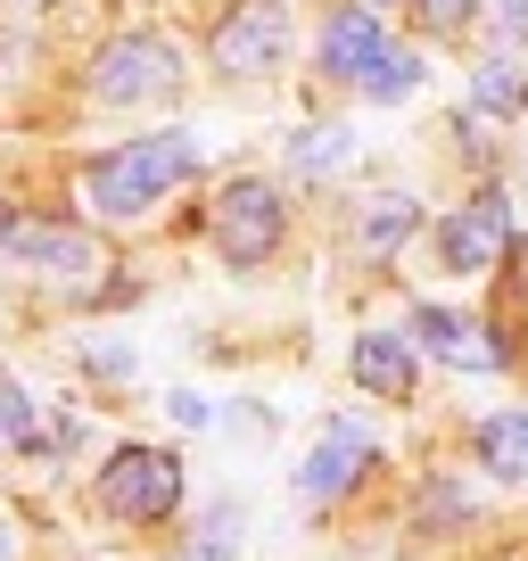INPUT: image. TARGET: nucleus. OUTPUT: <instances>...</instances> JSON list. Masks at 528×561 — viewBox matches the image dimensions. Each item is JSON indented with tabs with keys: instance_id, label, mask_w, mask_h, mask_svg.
Here are the masks:
<instances>
[{
	"instance_id": "nucleus-1",
	"label": "nucleus",
	"mask_w": 528,
	"mask_h": 561,
	"mask_svg": "<svg viewBox=\"0 0 528 561\" xmlns=\"http://www.w3.org/2000/svg\"><path fill=\"white\" fill-rule=\"evenodd\" d=\"M198 174V140L191 133H149V140H124V149H107V158H91L83 191L100 215H149L165 191H182V182Z\"/></svg>"
},
{
	"instance_id": "nucleus-2",
	"label": "nucleus",
	"mask_w": 528,
	"mask_h": 561,
	"mask_svg": "<svg viewBox=\"0 0 528 561\" xmlns=\"http://www.w3.org/2000/svg\"><path fill=\"white\" fill-rule=\"evenodd\" d=\"M100 504L116 512V520H133V528L174 520V504H182V462L165 455V446H116V455H107V471H100Z\"/></svg>"
},
{
	"instance_id": "nucleus-3",
	"label": "nucleus",
	"mask_w": 528,
	"mask_h": 561,
	"mask_svg": "<svg viewBox=\"0 0 528 561\" xmlns=\"http://www.w3.org/2000/svg\"><path fill=\"white\" fill-rule=\"evenodd\" d=\"M174 83H182V58H174V42H158V34H116L91 58V91H100L107 107L174 100Z\"/></svg>"
},
{
	"instance_id": "nucleus-4",
	"label": "nucleus",
	"mask_w": 528,
	"mask_h": 561,
	"mask_svg": "<svg viewBox=\"0 0 528 561\" xmlns=\"http://www.w3.org/2000/svg\"><path fill=\"white\" fill-rule=\"evenodd\" d=\"M207 231H215V248H223V264L256 273V264L282 248L289 207H282V191H273V182H223V198H215Z\"/></svg>"
},
{
	"instance_id": "nucleus-5",
	"label": "nucleus",
	"mask_w": 528,
	"mask_h": 561,
	"mask_svg": "<svg viewBox=\"0 0 528 561\" xmlns=\"http://www.w3.org/2000/svg\"><path fill=\"white\" fill-rule=\"evenodd\" d=\"M215 67L223 75H273L282 67V50H289V25H282V9L273 0H248V9H231L223 25H215Z\"/></svg>"
},
{
	"instance_id": "nucleus-6",
	"label": "nucleus",
	"mask_w": 528,
	"mask_h": 561,
	"mask_svg": "<svg viewBox=\"0 0 528 561\" xmlns=\"http://www.w3.org/2000/svg\"><path fill=\"white\" fill-rule=\"evenodd\" d=\"M438 248H446L455 273H487L495 256H512V207H504V191H479L471 207H455V215H446V231H438Z\"/></svg>"
},
{
	"instance_id": "nucleus-7",
	"label": "nucleus",
	"mask_w": 528,
	"mask_h": 561,
	"mask_svg": "<svg viewBox=\"0 0 528 561\" xmlns=\"http://www.w3.org/2000/svg\"><path fill=\"white\" fill-rule=\"evenodd\" d=\"M371 455H380V446H371L364 421H331V430H322V446L306 455V471H298V495H306V504H338V495L371 471Z\"/></svg>"
},
{
	"instance_id": "nucleus-8",
	"label": "nucleus",
	"mask_w": 528,
	"mask_h": 561,
	"mask_svg": "<svg viewBox=\"0 0 528 561\" xmlns=\"http://www.w3.org/2000/svg\"><path fill=\"white\" fill-rule=\"evenodd\" d=\"M413 339L455 371H504L512 364V347L487 331V322H462V314H446V306H422V314H413Z\"/></svg>"
},
{
	"instance_id": "nucleus-9",
	"label": "nucleus",
	"mask_w": 528,
	"mask_h": 561,
	"mask_svg": "<svg viewBox=\"0 0 528 561\" xmlns=\"http://www.w3.org/2000/svg\"><path fill=\"white\" fill-rule=\"evenodd\" d=\"M388 34H380V9H338L331 25H322V75H347V83H364L371 67H380Z\"/></svg>"
},
{
	"instance_id": "nucleus-10",
	"label": "nucleus",
	"mask_w": 528,
	"mask_h": 561,
	"mask_svg": "<svg viewBox=\"0 0 528 561\" xmlns=\"http://www.w3.org/2000/svg\"><path fill=\"white\" fill-rule=\"evenodd\" d=\"M355 380H364L371 397L405 404L413 397V347L397 331H364V339H355Z\"/></svg>"
},
{
	"instance_id": "nucleus-11",
	"label": "nucleus",
	"mask_w": 528,
	"mask_h": 561,
	"mask_svg": "<svg viewBox=\"0 0 528 561\" xmlns=\"http://www.w3.org/2000/svg\"><path fill=\"white\" fill-rule=\"evenodd\" d=\"M9 248H18L25 264H42V273H91V240L74 224H18Z\"/></svg>"
},
{
	"instance_id": "nucleus-12",
	"label": "nucleus",
	"mask_w": 528,
	"mask_h": 561,
	"mask_svg": "<svg viewBox=\"0 0 528 561\" xmlns=\"http://www.w3.org/2000/svg\"><path fill=\"white\" fill-rule=\"evenodd\" d=\"M413 224H422V207H413L405 191H380L364 207V224H355V240H364V256H397V248L413 240Z\"/></svg>"
},
{
	"instance_id": "nucleus-13",
	"label": "nucleus",
	"mask_w": 528,
	"mask_h": 561,
	"mask_svg": "<svg viewBox=\"0 0 528 561\" xmlns=\"http://www.w3.org/2000/svg\"><path fill=\"white\" fill-rule=\"evenodd\" d=\"M479 471H495V479H528V413H495V421H479Z\"/></svg>"
},
{
	"instance_id": "nucleus-14",
	"label": "nucleus",
	"mask_w": 528,
	"mask_h": 561,
	"mask_svg": "<svg viewBox=\"0 0 528 561\" xmlns=\"http://www.w3.org/2000/svg\"><path fill=\"white\" fill-rule=\"evenodd\" d=\"M355 158V140H347V124H314V133H298L289 140V165H298L306 182H322V174H338V165Z\"/></svg>"
},
{
	"instance_id": "nucleus-15",
	"label": "nucleus",
	"mask_w": 528,
	"mask_h": 561,
	"mask_svg": "<svg viewBox=\"0 0 528 561\" xmlns=\"http://www.w3.org/2000/svg\"><path fill=\"white\" fill-rule=\"evenodd\" d=\"M471 107H479V116H520V107H528L520 67H512V58H487V67H479V83H471Z\"/></svg>"
},
{
	"instance_id": "nucleus-16",
	"label": "nucleus",
	"mask_w": 528,
	"mask_h": 561,
	"mask_svg": "<svg viewBox=\"0 0 528 561\" xmlns=\"http://www.w3.org/2000/svg\"><path fill=\"white\" fill-rule=\"evenodd\" d=\"M413 83H422V58H413V50H397V42H388V50H380V67L364 75V91H371V100H405Z\"/></svg>"
},
{
	"instance_id": "nucleus-17",
	"label": "nucleus",
	"mask_w": 528,
	"mask_h": 561,
	"mask_svg": "<svg viewBox=\"0 0 528 561\" xmlns=\"http://www.w3.org/2000/svg\"><path fill=\"white\" fill-rule=\"evenodd\" d=\"M0 446H34V404H25V388L9 380V371H0Z\"/></svg>"
},
{
	"instance_id": "nucleus-18",
	"label": "nucleus",
	"mask_w": 528,
	"mask_h": 561,
	"mask_svg": "<svg viewBox=\"0 0 528 561\" xmlns=\"http://www.w3.org/2000/svg\"><path fill=\"white\" fill-rule=\"evenodd\" d=\"M455 520H471V495H462L455 479H429L422 488V528H455Z\"/></svg>"
},
{
	"instance_id": "nucleus-19",
	"label": "nucleus",
	"mask_w": 528,
	"mask_h": 561,
	"mask_svg": "<svg viewBox=\"0 0 528 561\" xmlns=\"http://www.w3.org/2000/svg\"><path fill=\"white\" fill-rule=\"evenodd\" d=\"M413 9H422L429 34H462V25L479 18V0H413Z\"/></svg>"
},
{
	"instance_id": "nucleus-20",
	"label": "nucleus",
	"mask_w": 528,
	"mask_h": 561,
	"mask_svg": "<svg viewBox=\"0 0 528 561\" xmlns=\"http://www.w3.org/2000/svg\"><path fill=\"white\" fill-rule=\"evenodd\" d=\"M495 34H504V42L528 34V0H495Z\"/></svg>"
},
{
	"instance_id": "nucleus-21",
	"label": "nucleus",
	"mask_w": 528,
	"mask_h": 561,
	"mask_svg": "<svg viewBox=\"0 0 528 561\" xmlns=\"http://www.w3.org/2000/svg\"><path fill=\"white\" fill-rule=\"evenodd\" d=\"M174 421H182V430H207V397H191V388H182V397H174Z\"/></svg>"
},
{
	"instance_id": "nucleus-22",
	"label": "nucleus",
	"mask_w": 528,
	"mask_h": 561,
	"mask_svg": "<svg viewBox=\"0 0 528 561\" xmlns=\"http://www.w3.org/2000/svg\"><path fill=\"white\" fill-rule=\"evenodd\" d=\"M9 231H18V215H9V198H0V248H9Z\"/></svg>"
},
{
	"instance_id": "nucleus-23",
	"label": "nucleus",
	"mask_w": 528,
	"mask_h": 561,
	"mask_svg": "<svg viewBox=\"0 0 528 561\" xmlns=\"http://www.w3.org/2000/svg\"><path fill=\"white\" fill-rule=\"evenodd\" d=\"M371 9H380V0H371Z\"/></svg>"
}]
</instances>
